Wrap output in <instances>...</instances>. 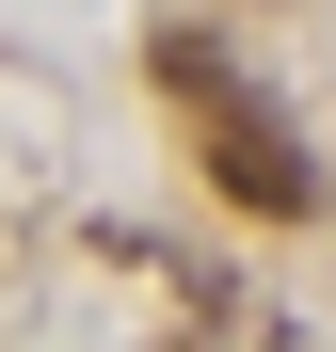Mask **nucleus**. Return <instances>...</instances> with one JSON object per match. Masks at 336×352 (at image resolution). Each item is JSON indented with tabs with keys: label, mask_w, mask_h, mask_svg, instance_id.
Wrapping results in <instances>:
<instances>
[{
	"label": "nucleus",
	"mask_w": 336,
	"mask_h": 352,
	"mask_svg": "<svg viewBox=\"0 0 336 352\" xmlns=\"http://www.w3.org/2000/svg\"><path fill=\"white\" fill-rule=\"evenodd\" d=\"M208 176H224V208H256V224H320V160L272 129V112H240V96H208Z\"/></svg>",
	"instance_id": "1"
}]
</instances>
